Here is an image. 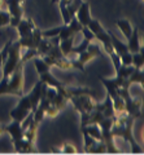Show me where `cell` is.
Returning <instances> with one entry per match:
<instances>
[{
	"label": "cell",
	"mask_w": 144,
	"mask_h": 155,
	"mask_svg": "<svg viewBox=\"0 0 144 155\" xmlns=\"http://www.w3.org/2000/svg\"><path fill=\"white\" fill-rule=\"evenodd\" d=\"M74 40H75V36H70L68 39H62V40H60L59 47H60V49H61L64 56H66V57L70 56L71 48L74 47Z\"/></svg>",
	"instance_id": "17"
},
{
	"label": "cell",
	"mask_w": 144,
	"mask_h": 155,
	"mask_svg": "<svg viewBox=\"0 0 144 155\" xmlns=\"http://www.w3.org/2000/svg\"><path fill=\"white\" fill-rule=\"evenodd\" d=\"M98 111H100L105 118H113V116H116V111H114V107H113V104H112V100H110V97L107 94L105 97L104 102L101 104H95V107Z\"/></svg>",
	"instance_id": "13"
},
{
	"label": "cell",
	"mask_w": 144,
	"mask_h": 155,
	"mask_svg": "<svg viewBox=\"0 0 144 155\" xmlns=\"http://www.w3.org/2000/svg\"><path fill=\"white\" fill-rule=\"evenodd\" d=\"M3 66V57H2V52H0V67Z\"/></svg>",
	"instance_id": "27"
},
{
	"label": "cell",
	"mask_w": 144,
	"mask_h": 155,
	"mask_svg": "<svg viewBox=\"0 0 144 155\" xmlns=\"http://www.w3.org/2000/svg\"><path fill=\"white\" fill-rule=\"evenodd\" d=\"M87 27L92 31L96 40H99L104 45V49L108 53V56L110 54V53L114 52L113 45H112V39H110V34H109V31H107L103 27L100 21H98V19H95V18H91V21L88 22Z\"/></svg>",
	"instance_id": "6"
},
{
	"label": "cell",
	"mask_w": 144,
	"mask_h": 155,
	"mask_svg": "<svg viewBox=\"0 0 144 155\" xmlns=\"http://www.w3.org/2000/svg\"><path fill=\"white\" fill-rule=\"evenodd\" d=\"M81 32H82L83 38H84V39H87V40H90V41H94V40H95V36H94L92 31H91L87 26H83V27H82V30H81Z\"/></svg>",
	"instance_id": "24"
},
{
	"label": "cell",
	"mask_w": 144,
	"mask_h": 155,
	"mask_svg": "<svg viewBox=\"0 0 144 155\" xmlns=\"http://www.w3.org/2000/svg\"><path fill=\"white\" fill-rule=\"evenodd\" d=\"M61 151H64V153H77V149L73 146V145H70V143H64L62 145V150Z\"/></svg>",
	"instance_id": "25"
},
{
	"label": "cell",
	"mask_w": 144,
	"mask_h": 155,
	"mask_svg": "<svg viewBox=\"0 0 144 155\" xmlns=\"http://www.w3.org/2000/svg\"><path fill=\"white\" fill-rule=\"evenodd\" d=\"M4 132L11 136L12 142L23 137V129H22L21 122H17V120H12V123L4 125Z\"/></svg>",
	"instance_id": "11"
},
{
	"label": "cell",
	"mask_w": 144,
	"mask_h": 155,
	"mask_svg": "<svg viewBox=\"0 0 144 155\" xmlns=\"http://www.w3.org/2000/svg\"><path fill=\"white\" fill-rule=\"evenodd\" d=\"M21 44L20 41H12L11 45H9V49H8V54L7 58L3 64V78L2 79H5L12 72L16 70V67L18 66V64L21 62Z\"/></svg>",
	"instance_id": "4"
},
{
	"label": "cell",
	"mask_w": 144,
	"mask_h": 155,
	"mask_svg": "<svg viewBox=\"0 0 144 155\" xmlns=\"http://www.w3.org/2000/svg\"><path fill=\"white\" fill-rule=\"evenodd\" d=\"M126 81H127L129 85H131L132 83H138V84H140L143 87V81H144L143 69H136V67H135V70L131 72V75L127 78Z\"/></svg>",
	"instance_id": "18"
},
{
	"label": "cell",
	"mask_w": 144,
	"mask_h": 155,
	"mask_svg": "<svg viewBox=\"0 0 144 155\" xmlns=\"http://www.w3.org/2000/svg\"><path fill=\"white\" fill-rule=\"evenodd\" d=\"M23 65L25 64L21 61L11 75L0 80V96L12 94L21 97L25 94L23 92Z\"/></svg>",
	"instance_id": "2"
},
{
	"label": "cell",
	"mask_w": 144,
	"mask_h": 155,
	"mask_svg": "<svg viewBox=\"0 0 144 155\" xmlns=\"http://www.w3.org/2000/svg\"><path fill=\"white\" fill-rule=\"evenodd\" d=\"M7 11L11 14V22L9 25L12 27H17L20 21L23 18V0H5Z\"/></svg>",
	"instance_id": "9"
},
{
	"label": "cell",
	"mask_w": 144,
	"mask_h": 155,
	"mask_svg": "<svg viewBox=\"0 0 144 155\" xmlns=\"http://www.w3.org/2000/svg\"><path fill=\"white\" fill-rule=\"evenodd\" d=\"M5 132H4V125H0V136L4 134Z\"/></svg>",
	"instance_id": "26"
},
{
	"label": "cell",
	"mask_w": 144,
	"mask_h": 155,
	"mask_svg": "<svg viewBox=\"0 0 144 155\" xmlns=\"http://www.w3.org/2000/svg\"><path fill=\"white\" fill-rule=\"evenodd\" d=\"M30 113H33V105H31L30 97H29V94H23L20 97L18 104L9 111V115H11L12 120L22 122Z\"/></svg>",
	"instance_id": "8"
},
{
	"label": "cell",
	"mask_w": 144,
	"mask_h": 155,
	"mask_svg": "<svg viewBox=\"0 0 144 155\" xmlns=\"http://www.w3.org/2000/svg\"><path fill=\"white\" fill-rule=\"evenodd\" d=\"M13 146L16 153H35L36 151L35 142L29 141L25 137L17 140V141H13Z\"/></svg>",
	"instance_id": "14"
},
{
	"label": "cell",
	"mask_w": 144,
	"mask_h": 155,
	"mask_svg": "<svg viewBox=\"0 0 144 155\" xmlns=\"http://www.w3.org/2000/svg\"><path fill=\"white\" fill-rule=\"evenodd\" d=\"M75 18L79 21V23L82 26H87L88 22L91 21V9H90V3L88 2H82L81 5L78 7L75 12Z\"/></svg>",
	"instance_id": "10"
},
{
	"label": "cell",
	"mask_w": 144,
	"mask_h": 155,
	"mask_svg": "<svg viewBox=\"0 0 144 155\" xmlns=\"http://www.w3.org/2000/svg\"><path fill=\"white\" fill-rule=\"evenodd\" d=\"M61 27H53V28H50V30H46V31H42V36L43 38H53V36H59V34L61 31Z\"/></svg>",
	"instance_id": "23"
},
{
	"label": "cell",
	"mask_w": 144,
	"mask_h": 155,
	"mask_svg": "<svg viewBox=\"0 0 144 155\" xmlns=\"http://www.w3.org/2000/svg\"><path fill=\"white\" fill-rule=\"evenodd\" d=\"M119 93H121L122 98L125 101V111L131 115L134 119H139L143 116V97H136L134 98L130 94V91H129L127 87H121L119 88Z\"/></svg>",
	"instance_id": "5"
},
{
	"label": "cell",
	"mask_w": 144,
	"mask_h": 155,
	"mask_svg": "<svg viewBox=\"0 0 144 155\" xmlns=\"http://www.w3.org/2000/svg\"><path fill=\"white\" fill-rule=\"evenodd\" d=\"M134 122H135V119L131 115H129L126 111H123L121 114H116L113 119L110 133H112L114 138L119 137L125 140L131 146L132 153H143V149L139 146V143L136 142V140L134 138V134H132Z\"/></svg>",
	"instance_id": "1"
},
{
	"label": "cell",
	"mask_w": 144,
	"mask_h": 155,
	"mask_svg": "<svg viewBox=\"0 0 144 155\" xmlns=\"http://www.w3.org/2000/svg\"><path fill=\"white\" fill-rule=\"evenodd\" d=\"M11 22V14L7 9L0 8V27H5Z\"/></svg>",
	"instance_id": "22"
},
{
	"label": "cell",
	"mask_w": 144,
	"mask_h": 155,
	"mask_svg": "<svg viewBox=\"0 0 144 155\" xmlns=\"http://www.w3.org/2000/svg\"><path fill=\"white\" fill-rule=\"evenodd\" d=\"M127 49L130 53H135L143 49V45L140 43V36H139V27H134L130 38L127 39Z\"/></svg>",
	"instance_id": "12"
},
{
	"label": "cell",
	"mask_w": 144,
	"mask_h": 155,
	"mask_svg": "<svg viewBox=\"0 0 144 155\" xmlns=\"http://www.w3.org/2000/svg\"><path fill=\"white\" fill-rule=\"evenodd\" d=\"M92 96L94 94H91V93H82V94H75V96L69 97V102L73 104L74 109L81 115V128L87 124L88 115L95 107L96 102L92 100Z\"/></svg>",
	"instance_id": "3"
},
{
	"label": "cell",
	"mask_w": 144,
	"mask_h": 155,
	"mask_svg": "<svg viewBox=\"0 0 144 155\" xmlns=\"http://www.w3.org/2000/svg\"><path fill=\"white\" fill-rule=\"evenodd\" d=\"M131 65L136 69H143L144 66V60H143V49H140L139 52H135V53H131Z\"/></svg>",
	"instance_id": "21"
},
{
	"label": "cell",
	"mask_w": 144,
	"mask_h": 155,
	"mask_svg": "<svg viewBox=\"0 0 144 155\" xmlns=\"http://www.w3.org/2000/svg\"><path fill=\"white\" fill-rule=\"evenodd\" d=\"M35 23L31 18H22L20 23L17 25L18 35H20V41L21 48H34V41H33V31L35 28Z\"/></svg>",
	"instance_id": "7"
},
{
	"label": "cell",
	"mask_w": 144,
	"mask_h": 155,
	"mask_svg": "<svg viewBox=\"0 0 144 155\" xmlns=\"http://www.w3.org/2000/svg\"><path fill=\"white\" fill-rule=\"evenodd\" d=\"M3 36V32H0V38H2Z\"/></svg>",
	"instance_id": "28"
},
{
	"label": "cell",
	"mask_w": 144,
	"mask_h": 155,
	"mask_svg": "<svg viewBox=\"0 0 144 155\" xmlns=\"http://www.w3.org/2000/svg\"><path fill=\"white\" fill-rule=\"evenodd\" d=\"M35 56H38L36 48H22L21 51V61L25 64L29 60H33Z\"/></svg>",
	"instance_id": "20"
},
{
	"label": "cell",
	"mask_w": 144,
	"mask_h": 155,
	"mask_svg": "<svg viewBox=\"0 0 144 155\" xmlns=\"http://www.w3.org/2000/svg\"><path fill=\"white\" fill-rule=\"evenodd\" d=\"M116 26L121 30V32L123 34V36L129 39L131 35V32H132V25H131V22L129 21V19L126 18H121V19H117L116 21Z\"/></svg>",
	"instance_id": "16"
},
{
	"label": "cell",
	"mask_w": 144,
	"mask_h": 155,
	"mask_svg": "<svg viewBox=\"0 0 144 155\" xmlns=\"http://www.w3.org/2000/svg\"><path fill=\"white\" fill-rule=\"evenodd\" d=\"M23 2H25V0H23Z\"/></svg>",
	"instance_id": "29"
},
{
	"label": "cell",
	"mask_w": 144,
	"mask_h": 155,
	"mask_svg": "<svg viewBox=\"0 0 144 155\" xmlns=\"http://www.w3.org/2000/svg\"><path fill=\"white\" fill-rule=\"evenodd\" d=\"M33 62H34V66H35V69L38 71V75L42 74V72H44L46 70H51V66H48L46 64V61L43 60L40 56H35L34 58H33Z\"/></svg>",
	"instance_id": "19"
},
{
	"label": "cell",
	"mask_w": 144,
	"mask_h": 155,
	"mask_svg": "<svg viewBox=\"0 0 144 155\" xmlns=\"http://www.w3.org/2000/svg\"><path fill=\"white\" fill-rule=\"evenodd\" d=\"M39 78H40L42 83H44V84L50 85V87H53V88H56V89H60V88H62V87L65 85L64 83H61L59 79H56V78L52 75V72L50 70H46L44 72L39 74Z\"/></svg>",
	"instance_id": "15"
}]
</instances>
